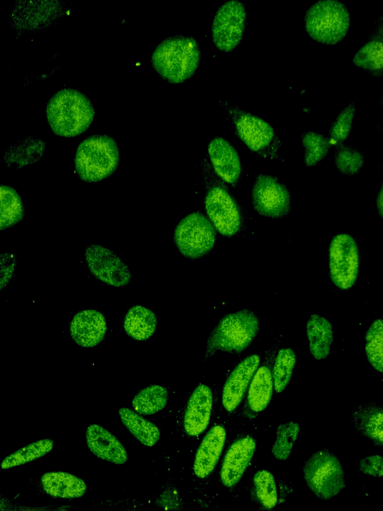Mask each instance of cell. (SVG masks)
Masks as SVG:
<instances>
[{"instance_id": "obj_15", "label": "cell", "mask_w": 383, "mask_h": 511, "mask_svg": "<svg viewBox=\"0 0 383 511\" xmlns=\"http://www.w3.org/2000/svg\"><path fill=\"white\" fill-rule=\"evenodd\" d=\"M260 362V356L252 354L243 359L232 370L222 393V404L227 411H232L239 404Z\"/></svg>"}, {"instance_id": "obj_18", "label": "cell", "mask_w": 383, "mask_h": 511, "mask_svg": "<svg viewBox=\"0 0 383 511\" xmlns=\"http://www.w3.org/2000/svg\"><path fill=\"white\" fill-rule=\"evenodd\" d=\"M275 348L265 353L263 361L256 370L249 387L247 405L253 412L264 410L269 403L272 394L273 381L272 375Z\"/></svg>"}, {"instance_id": "obj_10", "label": "cell", "mask_w": 383, "mask_h": 511, "mask_svg": "<svg viewBox=\"0 0 383 511\" xmlns=\"http://www.w3.org/2000/svg\"><path fill=\"white\" fill-rule=\"evenodd\" d=\"M330 278L339 288L348 289L358 277L360 256L358 244L350 235L340 234L332 239L329 251Z\"/></svg>"}, {"instance_id": "obj_29", "label": "cell", "mask_w": 383, "mask_h": 511, "mask_svg": "<svg viewBox=\"0 0 383 511\" xmlns=\"http://www.w3.org/2000/svg\"><path fill=\"white\" fill-rule=\"evenodd\" d=\"M302 145L304 148L303 164L313 167L324 159L334 147L331 140L314 131H306L301 135Z\"/></svg>"}, {"instance_id": "obj_24", "label": "cell", "mask_w": 383, "mask_h": 511, "mask_svg": "<svg viewBox=\"0 0 383 511\" xmlns=\"http://www.w3.org/2000/svg\"><path fill=\"white\" fill-rule=\"evenodd\" d=\"M46 148L41 139L26 137L9 146L4 153L3 161L9 168H21L39 161Z\"/></svg>"}, {"instance_id": "obj_12", "label": "cell", "mask_w": 383, "mask_h": 511, "mask_svg": "<svg viewBox=\"0 0 383 511\" xmlns=\"http://www.w3.org/2000/svg\"><path fill=\"white\" fill-rule=\"evenodd\" d=\"M253 208L260 215L283 218L291 211L290 192L286 186L272 175L256 176L251 192Z\"/></svg>"}, {"instance_id": "obj_3", "label": "cell", "mask_w": 383, "mask_h": 511, "mask_svg": "<svg viewBox=\"0 0 383 511\" xmlns=\"http://www.w3.org/2000/svg\"><path fill=\"white\" fill-rule=\"evenodd\" d=\"M208 155L201 164L205 186L206 212L214 227L222 235L231 237L242 228V210L226 185L214 172Z\"/></svg>"}, {"instance_id": "obj_31", "label": "cell", "mask_w": 383, "mask_h": 511, "mask_svg": "<svg viewBox=\"0 0 383 511\" xmlns=\"http://www.w3.org/2000/svg\"><path fill=\"white\" fill-rule=\"evenodd\" d=\"M334 159L338 171L345 176H353L359 173L365 162V154L358 147L344 142L334 145Z\"/></svg>"}, {"instance_id": "obj_37", "label": "cell", "mask_w": 383, "mask_h": 511, "mask_svg": "<svg viewBox=\"0 0 383 511\" xmlns=\"http://www.w3.org/2000/svg\"><path fill=\"white\" fill-rule=\"evenodd\" d=\"M253 483L261 504L267 509L274 507L277 502V493L272 474L266 470L258 471L254 476Z\"/></svg>"}, {"instance_id": "obj_28", "label": "cell", "mask_w": 383, "mask_h": 511, "mask_svg": "<svg viewBox=\"0 0 383 511\" xmlns=\"http://www.w3.org/2000/svg\"><path fill=\"white\" fill-rule=\"evenodd\" d=\"M118 413L123 425L142 444L152 447L157 443L160 433L155 424L129 408H121Z\"/></svg>"}, {"instance_id": "obj_36", "label": "cell", "mask_w": 383, "mask_h": 511, "mask_svg": "<svg viewBox=\"0 0 383 511\" xmlns=\"http://www.w3.org/2000/svg\"><path fill=\"white\" fill-rule=\"evenodd\" d=\"M53 441L43 439L32 443L7 457L1 464L2 469L18 466L39 458L52 448Z\"/></svg>"}, {"instance_id": "obj_19", "label": "cell", "mask_w": 383, "mask_h": 511, "mask_svg": "<svg viewBox=\"0 0 383 511\" xmlns=\"http://www.w3.org/2000/svg\"><path fill=\"white\" fill-rule=\"evenodd\" d=\"M212 405V395L206 385H198L191 394L187 404L184 428L190 436L201 434L208 424Z\"/></svg>"}, {"instance_id": "obj_35", "label": "cell", "mask_w": 383, "mask_h": 511, "mask_svg": "<svg viewBox=\"0 0 383 511\" xmlns=\"http://www.w3.org/2000/svg\"><path fill=\"white\" fill-rule=\"evenodd\" d=\"M299 432V424L293 421L282 424L278 427L276 439L272 448V452L275 458L282 461L288 458Z\"/></svg>"}, {"instance_id": "obj_38", "label": "cell", "mask_w": 383, "mask_h": 511, "mask_svg": "<svg viewBox=\"0 0 383 511\" xmlns=\"http://www.w3.org/2000/svg\"><path fill=\"white\" fill-rule=\"evenodd\" d=\"M356 111V102L353 101L342 109L329 130V138L333 145L344 142L349 136L353 126V120Z\"/></svg>"}, {"instance_id": "obj_17", "label": "cell", "mask_w": 383, "mask_h": 511, "mask_svg": "<svg viewBox=\"0 0 383 511\" xmlns=\"http://www.w3.org/2000/svg\"><path fill=\"white\" fill-rule=\"evenodd\" d=\"M107 329L104 316L94 309H86L77 313L70 324L72 339L78 345L92 347L104 338Z\"/></svg>"}, {"instance_id": "obj_1", "label": "cell", "mask_w": 383, "mask_h": 511, "mask_svg": "<svg viewBox=\"0 0 383 511\" xmlns=\"http://www.w3.org/2000/svg\"><path fill=\"white\" fill-rule=\"evenodd\" d=\"M200 58L199 46L193 37L175 35L166 38L157 46L151 62L164 80L178 84L193 75Z\"/></svg>"}, {"instance_id": "obj_22", "label": "cell", "mask_w": 383, "mask_h": 511, "mask_svg": "<svg viewBox=\"0 0 383 511\" xmlns=\"http://www.w3.org/2000/svg\"><path fill=\"white\" fill-rule=\"evenodd\" d=\"M383 26L381 14L376 21L375 27L367 41L357 51L353 63L370 75L380 77L383 68Z\"/></svg>"}, {"instance_id": "obj_16", "label": "cell", "mask_w": 383, "mask_h": 511, "mask_svg": "<svg viewBox=\"0 0 383 511\" xmlns=\"http://www.w3.org/2000/svg\"><path fill=\"white\" fill-rule=\"evenodd\" d=\"M256 448L254 440L245 436L235 441L226 453L222 463L220 477L228 487L236 485L249 464Z\"/></svg>"}, {"instance_id": "obj_13", "label": "cell", "mask_w": 383, "mask_h": 511, "mask_svg": "<svg viewBox=\"0 0 383 511\" xmlns=\"http://www.w3.org/2000/svg\"><path fill=\"white\" fill-rule=\"evenodd\" d=\"M90 272L98 280L116 287L127 285L131 279L128 266L113 251L97 244H90L85 253Z\"/></svg>"}, {"instance_id": "obj_33", "label": "cell", "mask_w": 383, "mask_h": 511, "mask_svg": "<svg viewBox=\"0 0 383 511\" xmlns=\"http://www.w3.org/2000/svg\"><path fill=\"white\" fill-rule=\"evenodd\" d=\"M296 361L295 353L290 348L280 349L277 353L272 368L273 386L277 393L283 391L289 383Z\"/></svg>"}, {"instance_id": "obj_30", "label": "cell", "mask_w": 383, "mask_h": 511, "mask_svg": "<svg viewBox=\"0 0 383 511\" xmlns=\"http://www.w3.org/2000/svg\"><path fill=\"white\" fill-rule=\"evenodd\" d=\"M24 215L22 201L12 187H0V230L10 228L20 221Z\"/></svg>"}, {"instance_id": "obj_9", "label": "cell", "mask_w": 383, "mask_h": 511, "mask_svg": "<svg viewBox=\"0 0 383 511\" xmlns=\"http://www.w3.org/2000/svg\"><path fill=\"white\" fill-rule=\"evenodd\" d=\"M216 232L207 218L199 212L184 217L176 226L174 232L175 244L185 257L199 258L213 248Z\"/></svg>"}, {"instance_id": "obj_32", "label": "cell", "mask_w": 383, "mask_h": 511, "mask_svg": "<svg viewBox=\"0 0 383 511\" xmlns=\"http://www.w3.org/2000/svg\"><path fill=\"white\" fill-rule=\"evenodd\" d=\"M168 393L165 387L153 385L141 390L134 398V410L142 415H152L162 410L166 405Z\"/></svg>"}, {"instance_id": "obj_26", "label": "cell", "mask_w": 383, "mask_h": 511, "mask_svg": "<svg viewBox=\"0 0 383 511\" xmlns=\"http://www.w3.org/2000/svg\"><path fill=\"white\" fill-rule=\"evenodd\" d=\"M41 483L47 493L53 497L75 498L82 496L86 489L83 480L63 472H51L44 474Z\"/></svg>"}, {"instance_id": "obj_20", "label": "cell", "mask_w": 383, "mask_h": 511, "mask_svg": "<svg viewBox=\"0 0 383 511\" xmlns=\"http://www.w3.org/2000/svg\"><path fill=\"white\" fill-rule=\"evenodd\" d=\"M350 420L355 430L361 436L378 447L383 445V409L376 403H368L354 407Z\"/></svg>"}, {"instance_id": "obj_8", "label": "cell", "mask_w": 383, "mask_h": 511, "mask_svg": "<svg viewBox=\"0 0 383 511\" xmlns=\"http://www.w3.org/2000/svg\"><path fill=\"white\" fill-rule=\"evenodd\" d=\"M308 488L319 499L328 500L345 487L344 470L338 458L324 449L312 454L303 468Z\"/></svg>"}, {"instance_id": "obj_14", "label": "cell", "mask_w": 383, "mask_h": 511, "mask_svg": "<svg viewBox=\"0 0 383 511\" xmlns=\"http://www.w3.org/2000/svg\"><path fill=\"white\" fill-rule=\"evenodd\" d=\"M208 157L215 173L223 181L234 187L238 186L242 176V168L239 155L225 139L213 138L208 147Z\"/></svg>"}, {"instance_id": "obj_39", "label": "cell", "mask_w": 383, "mask_h": 511, "mask_svg": "<svg viewBox=\"0 0 383 511\" xmlns=\"http://www.w3.org/2000/svg\"><path fill=\"white\" fill-rule=\"evenodd\" d=\"M359 470L367 475L381 478L383 472V457L382 455H373L359 461Z\"/></svg>"}, {"instance_id": "obj_11", "label": "cell", "mask_w": 383, "mask_h": 511, "mask_svg": "<svg viewBox=\"0 0 383 511\" xmlns=\"http://www.w3.org/2000/svg\"><path fill=\"white\" fill-rule=\"evenodd\" d=\"M246 12L243 2L225 1L214 16L211 35L217 49L224 52L233 50L242 40L246 25Z\"/></svg>"}, {"instance_id": "obj_7", "label": "cell", "mask_w": 383, "mask_h": 511, "mask_svg": "<svg viewBox=\"0 0 383 511\" xmlns=\"http://www.w3.org/2000/svg\"><path fill=\"white\" fill-rule=\"evenodd\" d=\"M350 15L344 3L337 0H320L306 11L304 22L309 36L316 41L333 45L347 34Z\"/></svg>"}, {"instance_id": "obj_21", "label": "cell", "mask_w": 383, "mask_h": 511, "mask_svg": "<svg viewBox=\"0 0 383 511\" xmlns=\"http://www.w3.org/2000/svg\"><path fill=\"white\" fill-rule=\"evenodd\" d=\"M89 450L98 458L116 464H124L128 455L120 442L102 426L90 425L86 432Z\"/></svg>"}, {"instance_id": "obj_4", "label": "cell", "mask_w": 383, "mask_h": 511, "mask_svg": "<svg viewBox=\"0 0 383 511\" xmlns=\"http://www.w3.org/2000/svg\"><path fill=\"white\" fill-rule=\"evenodd\" d=\"M259 327V318L250 309H243L225 315L208 336L205 359L219 351L241 352L254 340Z\"/></svg>"}, {"instance_id": "obj_27", "label": "cell", "mask_w": 383, "mask_h": 511, "mask_svg": "<svg viewBox=\"0 0 383 511\" xmlns=\"http://www.w3.org/2000/svg\"><path fill=\"white\" fill-rule=\"evenodd\" d=\"M157 325V318L151 310L141 305L132 307L126 314L124 329L133 338L145 340L154 333Z\"/></svg>"}, {"instance_id": "obj_6", "label": "cell", "mask_w": 383, "mask_h": 511, "mask_svg": "<svg viewBox=\"0 0 383 511\" xmlns=\"http://www.w3.org/2000/svg\"><path fill=\"white\" fill-rule=\"evenodd\" d=\"M222 105L236 135L251 151L264 158L284 161L278 152L281 141L269 123L227 102H223Z\"/></svg>"}, {"instance_id": "obj_25", "label": "cell", "mask_w": 383, "mask_h": 511, "mask_svg": "<svg viewBox=\"0 0 383 511\" xmlns=\"http://www.w3.org/2000/svg\"><path fill=\"white\" fill-rule=\"evenodd\" d=\"M306 332L313 357L318 360L326 358L333 341V328L330 321L323 316L313 314L307 321Z\"/></svg>"}, {"instance_id": "obj_23", "label": "cell", "mask_w": 383, "mask_h": 511, "mask_svg": "<svg viewBox=\"0 0 383 511\" xmlns=\"http://www.w3.org/2000/svg\"><path fill=\"white\" fill-rule=\"evenodd\" d=\"M226 437L223 427L212 428L203 439L197 451L193 471L197 477L204 478L214 469L223 449Z\"/></svg>"}, {"instance_id": "obj_2", "label": "cell", "mask_w": 383, "mask_h": 511, "mask_svg": "<svg viewBox=\"0 0 383 511\" xmlns=\"http://www.w3.org/2000/svg\"><path fill=\"white\" fill-rule=\"evenodd\" d=\"M46 115L48 124L56 135L73 137L85 131L92 124L95 115L90 99L73 88H64L48 101Z\"/></svg>"}, {"instance_id": "obj_40", "label": "cell", "mask_w": 383, "mask_h": 511, "mask_svg": "<svg viewBox=\"0 0 383 511\" xmlns=\"http://www.w3.org/2000/svg\"><path fill=\"white\" fill-rule=\"evenodd\" d=\"M383 183L382 182L381 186L379 189V191L377 195L376 201L378 211L379 212V215L381 217H382L383 216Z\"/></svg>"}, {"instance_id": "obj_5", "label": "cell", "mask_w": 383, "mask_h": 511, "mask_svg": "<svg viewBox=\"0 0 383 511\" xmlns=\"http://www.w3.org/2000/svg\"><path fill=\"white\" fill-rule=\"evenodd\" d=\"M74 161L76 173L82 181H100L112 175L118 167V145L108 135L89 136L78 146Z\"/></svg>"}, {"instance_id": "obj_34", "label": "cell", "mask_w": 383, "mask_h": 511, "mask_svg": "<svg viewBox=\"0 0 383 511\" xmlns=\"http://www.w3.org/2000/svg\"><path fill=\"white\" fill-rule=\"evenodd\" d=\"M365 352L370 364L378 371L383 372V320H375L366 334Z\"/></svg>"}]
</instances>
